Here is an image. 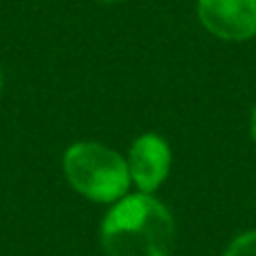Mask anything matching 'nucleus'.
<instances>
[{
	"label": "nucleus",
	"instance_id": "nucleus-5",
	"mask_svg": "<svg viewBox=\"0 0 256 256\" xmlns=\"http://www.w3.org/2000/svg\"><path fill=\"white\" fill-rule=\"evenodd\" d=\"M225 256H256V230L236 236L225 250Z\"/></svg>",
	"mask_w": 256,
	"mask_h": 256
},
{
	"label": "nucleus",
	"instance_id": "nucleus-3",
	"mask_svg": "<svg viewBox=\"0 0 256 256\" xmlns=\"http://www.w3.org/2000/svg\"><path fill=\"white\" fill-rule=\"evenodd\" d=\"M198 18L222 40H248L256 34V0H198Z\"/></svg>",
	"mask_w": 256,
	"mask_h": 256
},
{
	"label": "nucleus",
	"instance_id": "nucleus-1",
	"mask_svg": "<svg viewBox=\"0 0 256 256\" xmlns=\"http://www.w3.org/2000/svg\"><path fill=\"white\" fill-rule=\"evenodd\" d=\"M173 216L150 194H126L104 216L102 245L106 256H168Z\"/></svg>",
	"mask_w": 256,
	"mask_h": 256
},
{
	"label": "nucleus",
	"instance_id": "nucleus-7",
	"mask_svg": "<svg viewBox=\"0 0 256 256\" xmlns=\"http://www.w3.org/2000/svg\"><path fill=\"white\" fill-rule=\"evenodd\" d=\"M0 90H2V72H0Z\"/></svg>",
	"mask_w": 256,
	"mask_h": 256
},
{
	"label": "nucleus",
	"instance_id": "nucleus-6",
	"mask_svg": "<svg viewBox=\"0 0 256 256\" xmlns=\"http://www.w3.org/2000/svg\"><path fill=\"white\" fill-rule=\"evenodd\" d=\"M252 137H254V142H256V108H254V112H252Z\"/></svg>",
	"mask_w": 256,
	"mask_h": 256
},
{
	"label": "nucleus",
	"instance_id": "nucleus-8",
	"mask_svg": "<svg viewBox=\"0 0 256 256\" xmlns=\"http://www.w3.org/2000/svg\"><path fill=\"white\" fill-rule=\"evenodd\" d=\"M102 2H115V0H102Z\"/></svg>",
	"mask_w": 256,
	"mask_h": 256
},
{
	"label": "nucleus",
	"instance_id": "nucleus-4",
	"mask_svg": "<svg viewBox=\"0 0 256 256\" xmlns=\"http://www.w3.org/2000/svg\"><path fill=\"white\" fill-rule=\"evenodd\" d=\"M171 168V148L166 140L155 132H144L130 146L128 173L142 194H153L166 180Z\"/></svg>",
	"mask_w": 256,
	"mask_h": 256
},
{
	"label": "nucleus",
	"instance_id": "nucleus-2",
	"mask_svg": "<svg viewBox=\"0 0 256 256\" xmlns=\"http://www.w3.org/2000/svg\"><path fill=\"white\" fill-rule=\"evenodd\" d=\"M63 171L74 191L94 202H117L128 194V162L99 142H76L63 155Z\"/></svg>",
	"mask_w": 256,
	"mask_h": 256
}]
</instances>
